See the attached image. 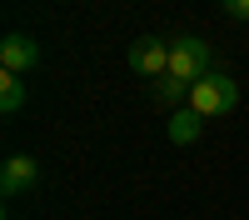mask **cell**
Segmentation results:
<instances>
[{
    "instance_id": "cell-1",
    "label": "cell",
    "mask_w": 249,
    "mask_h": 220,
    "mask_svg": "<svg viewBox=\"0 0 249 220\" xmlns=\"http://www.w3.org/2000/svg\"><path fill=\"white\" fill-rule=\"evenodd\" d=\"M234 105H239V85H234V75H224V70H210V75H199L190 85V110H199L204 120L230 115Z\"/></svg>"
},
{
    "instance_id": "cell-2",
    "label": "cell",
    "mask_w": 249,
    "mask_h": 220,
    "mask_svg": "<svg viewBox=\"0 0 249 220\" xmlns=\"http://www.w3.org/2000/svg\"><path fill=\"white\" fill-rule=\"evenodd\" d=\"M214 70V50H210V40H199V35H179V40H170V75H179V80H195L199 75H210Z\"/></svg>"
},
{
    "instance_id": "cell-3",
    "label": "cell",
    "mask_w": 249,
    "mask_h": 220,
    "mask_svg": "<svg viewBox=\"0 0 249 220\" xmlns=\"http://www.w3.org/2000/svg\"><path fill=\"white\" fill-rule=\"evenodd\" d=\"M124 60H130L135 75L160 80V75H170V40H160V35H140L135 45L124 50Z\"/></svg>"
},
{
    "instance_id": "cell-4",
    "label": "cell",
    "mask_w": 249,
    "mask_h": 220,
    "mask_svg": "<svg viewBox=\"0 0 249 220\" xmlns=\"http://www.w3.org/2000/svg\"><path fill=\"white\" fill-rule=\"evenodd\" d=\"M40 65V45L30 35H20V30H10L5 40H0V70H10V75H30Z\"/></svg>"
},
{
    "instance_id": "cell-5",
    "label": "cell",
    "mask_w": 249,
    "mask_h": 220,
    "mask_svg": "<svg viewBox=\"0 0 249 220\" xmlns=\"http://www.w3.org/2000/svg\"><path fill=\"white\" fill-rule=\"evenodd\" d=\"M35 180H40L35 155H25V150L5 155V165H0V190H5V195H25V190H35Z\"/></svg>"
},
{
    "instance_id": "cell-6",
    "label": "cell",
    "mask_w": 249,
    "mask_h": 220,
    "mask_svg": "<svg viewBox=\"0 0 249 220\" xmlns=\"http://www.w3.org/2000/svg\"><path fill=\"white\" fill-rule=\"evenodd\" d=\"M150 100L160 110H184L190 105V80H179V75H160V80H150Z\"/></svg>"
},
{
    "instance_id": "cell-7",
    "label": "cell",
    "mask_w": 249,
    "mask_h": 220,
    "mask_svg": "<svg viewBox=\"0 0 249 220\" xmlns=\"http://www.w3.org/2000/svg\"><path fill=\"white\" fill-rule=\"evenodd\" d=\"M199 135H204V115H199V110L184 105V110L170 115V140H175V145H195Z\"/></svg>"
},
{
    "instance_id": "cell-8",
    "label": "cell",
    "mask_w": 249,
    "mask_h": 220,
    "mask_svg": "<svg viewBox=\"0 0 249 220\" xmlns=\"http://www.w3.org/2000/svg\"><path fill=\"white\" fill-rule=\"evenodd\" d=\"M30 100V90H25V75H10V70H0V110L5 115H15L20 105Z\"/></svg>"
},
{
    "instance_id": "cell-9",
    "label": "cell",
    "mask_w": 249,
    "mask_h": 220,
    "mask_svg": "<svg viewBox=\"0 0 249 220\" xmlns=\"http://www.w3.org/2000/svg\"><path fill=\"white\" fill-rule=\"evenodd\" d=\"M219 5H224V10H230L234 20H249V0H219Z\"/></svg>"
}]
</instances>
